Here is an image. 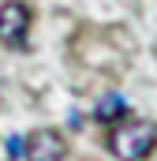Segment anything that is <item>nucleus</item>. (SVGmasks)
<instances>
[{"instance_id": "5", "label": "nucleus", "mask_w": 157, "mask_h": 161, "mask_svg": "<svg viewBox=\"0 0 157 161\" xmlns=\"http://www.w3.org/2000/svg\"><path fill=\"white\" fill-rule=\"evenodd\" d=\"M8 154H11V158H19V154H23V139H19V135H11V139H8Z\"/></svg>"}, {"instance_id": "1", "label": "nucleus", "mask_w": 157, "mask_h": 161, "mask_svg": "<svg viewBox=\"0 0 157 161\" xmlns=\"http://www.w3.org/2000/svg\"><path fill=\"white\" fill-rule=\"evenodd\" d=\"M154 146H157V131H154V124H146V120H123L109 135V150L120 161H146Z\"/></svg>"}, {"instance_id": "3", "label": "nucleus", "mask_w": 157, "mask_h": 161, "mask_svg": "<svg viewBox=\"0 0 157 161\" xmlns=\"http://www.w3.org/2000/svg\"><path fill=\"white\" fill-rule=\"evenodd\" d=\"M68 154V142L60 131L52 127H41V131H30V139L23 142V158L26 161H64Z\"/></svg>"}, {"instance_id": "4", "label": "nucleus", "mask_w": 157, "mask_h": 161, "mask_svg": "<svg viewBox=\"0 0 157 161\" xmlns=\"http://www.w3.org/2000/svg\"><path fill=\"white\" fill-rule=\"evenodd\" d=\"M127 113H131V105H127L123 94H105V97L94 105V120H101V124H123Z\"/></svg>"}, {"instance_id": "2", "label": "nucleus", "mask_w": 157, "mask_h": 161, "mask_svg": "<svg viewBox=\"0 0 157 161\" xmlns=\"http://www.w3.org/2000/svg\"><path fill=\"white\" fill-rule=\"evenodd\" d=\"M26 30H30V8L23 0H4L0 4V41L11 49H23Z\"/></svg>"}]
</instances>
